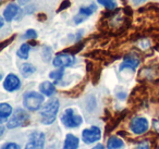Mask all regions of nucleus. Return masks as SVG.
I'll list each match as a JSON object with an SVG mask.
<instances>
[{
    "label": "nucleus",
    "mask_w": 159,
    "mask_h": 149,
    "mask_svg": "<svg viewBox=\"0 0 159 149\" xmlns=\"http://www.w3.org/2000/svg\"><path fill=\"white\" fill-rule=\"evenodd\" d=\"M58 110H59V100L57 98H52L48 102H46V105L40 110V121L43 124L49 125L55 122Z\"/></svg>",
    "instance_id": "nucleus-1"
},
{
    "label": "nucleus",
    "mask_w": 159,
    "mask_h": 149,
    "mask_svg": "<svg viewBox=\"0 0 159 149\" xmlns=\"http://www.w3.org/2000/svg\"><path fill=\"white\" fill-rule=\"evenodd\" d=\"M44 102V96L37 92H27L23 96V105L29 111H36Z\"/></svg>",
    "instance_id": "nucleus-2"
},
{
    "label": "nucleus",
    "mask_w": 159,
    "mask_h": 149,
    "mask_svg": "<svg viewBox=\"0 0 159 149\" xmlns=\"http://www.w3.org/2000/svg\"><path fill=\"white\" fill-rule=\"evenodd\" d=\"M61 122L62 124L66 127H70V129H74V127H77L82 124L83 119L80 114H76L74 112V110L69 108V109H66L64 112L61 115Z\"/></svg>",
    "instance_id": "nucleus-3"
},
{
    "label": "nucleus",
    "mask_w": 159,
    "mask_h": 149,
    "mask_svg": "<svg viewBox=\"0 0 159 149\" xmlns=\"http://www.w3.org/2000/svg\"><path fill=\"white\" fill-rule=\"evenodd\" d=\"M30 121V115L26 111H24L23 109H16V112L13 113L12 118L8 121L7 127L8 129H16V127L24 126L29 123Z\"/></svg>",
    "instance_id": "nucleus-4"
},
{
    "label": "nucleus",
    "mask_w": 159,
    "mask_h": 149,
    "mask_svg": "<svg viewBox=\"0 0 159 149\" xmlns=\"http://www.w3.org/2000/svg\"><path fill=\"white\" fill-rule=\"evenodd\" d=\"M130 129L132 133L135 135H142V134L146 133L149 129V122L146 118L143 116H136L133 118L130 123Z\"/></svg>",
    "instance_id": "nucleus-5"
},
{
    "label": "nucleus",
    "mask_w": 159,
    "mask_h": 149,
    "mask_svg": "<svg viewBox=\"0 0 159 149\" xmlns=\"http://www.w3.org/2000/svg\"><path fill=\"white\" fill-rule=\"evenodd\" d=\"M44 145L45 134L43 132L35 131L29 136V142L25 146V149H44Z\"/></svg>",
    "instance_id": "nucleus-6"
},
{
    "label": "nucleus",
    "mask_w": 159,
    "mask_h": 149,
    "mask_svg": "<svg viewBox=\"0 0 159 149\" xmlns=\"http://www.w3.org/2000/svg\"><path fill=\"white\" fill-rule=\"evenodd\" d=\"M102 137V131L99 127L92 126L82 132V139L85 144H93L100 139Z\"/></svg>",
    "instance_id": "nucleus-7"
},
{
    "label": "nucleus",
    "mask_w": 159,
    "mask_h": 149,
    "mask_svg": "<svg viewBox=\"0 0 159 149\" xmlns=\"http://www.w3.org/2000/svg\"><path fill=\"white\" fill-rule=\"evenodd\" d=\"M52 63L56 68H66V66H71L75 63V58L71 53H59L55 57Z\"/></svg>",
    "instance_id": "nucleus-8"
},
{
    "label": "nucleus",
    "mask_w": 159,
    "mask_h": 149,
    "mask_svg": "<svg viewBox=\"0 0 159 149\" xmlns=\"http://www.w3.org/2000/svg\"><path fill=\"white\" fill-rule=\"evenodd\" d=\"M139 57L136 56L135 53H130V55H126L123 58V62L120 65V71H123L125 69H130V70H135L137 66L139 65Z\"/></svg>",
    "instance_id": "nucleus-9"
},
{
    "label": "nucleus",
    "mask_w": 159,
    "mask_h": 149,
    "mask_svg": "<svg viewBox=\"0 0 159 149\" xmlns=\"http://www.w3.org/2000/svg\"><path fill=\"white\" fill-rule=\"evenodd\" d=\"M21 86V81L16 74H9L3 81V87L7 92L18 90Z\"/></svg>",
    "instance_id": "nucleus-10"
},
{
    "label": "nucleus",
    "mask_w": 159,
    "mask_h": 149,
    "mask_svg": "<svg viewBox=\"0 0 159 149\" xmlns=\"http://www.w3.org/2000/svg\"><path fill=\"white\" fill-rule=\"evenodd\" d=\"M19 11H20V9L16 3H10L6 7L5 11H3V18L8 22H11L16 16V14L19 13Z\"/></svg>",
    "instance_id": "nucleus-11"
},
{
    "label": "nucleus",
    "mask_w": 159,
    "mask_h": 149,
    "mask_svg": "<svg viewBox=\"0 0 159 149\" xmlns=\"http://www.w3.org/2000/svg\"><path fill=\"white\" fill-rule=\"evenodd\" d=\"M80 139L73 134H68L64 140V145L62 149H77L79 148Z\"/></svg>",
    "instance_id": "nucleus-12"
},
{
    "label": "nucleus",
    "mask_w": 159,
    "mask_h": 149,
    "mask_svg": "<svg viewBox=\"0 0 159 149\" xmlns=\"http://www.w3.org/2000/svg\"><path fill=\"white\" fill-rule=\"evenodd\" d=\"M39 90L45 96H52L56 93V87L50 82H44L39 85Z\"/></svg>",
    "instance_id": "nucleus-13"
},
{
    "label": "nucleus",
    "mask_w": 159,
    "mask_h": 149,
    "mask_svg": "<svg viewBox=\"0 0 159 149\" xmlns=\"http://www.w3.org/2000/svg\"><path fill=\"white\" fill-rule=\"evenodd\" d=\"M12 113V107L8 103H1L0 105V120L1 123H3Z\"/></svg>",
    "instance_id": "nucleus-14"
},
{
    "label": "nucleus",
    "mask_w": 159,
    "mask_h": 149,
    "mask_svg": "<svg viewBox=\"0 0 159 149\" xmlns=\"http://www.w3.org/2000/svg\"><path fill=\"white\" fill-rule=\"evenodd\" d=\"M123 145H124L123 140L120 139L117 136H111L107 140V148L108 149H120L123 147Z\"/></svg>",
    "instance_id": "nucleus-15"
},
{
    "label": "nucleus",
    "mask_w": 159,
    "mask_h": 149,
    "mask_svg": "<svg viewBox=\"0 0 159 149\" xmlns=\"http://www.w3.org/2000/svg\"><path fill=\"white\" fill-rule=\"evenodd\" d=\"M20 71H21V73H22L23 76L29 77L30 75H32L33 73H35L36 68L31 63H23L20 68Z\"/></svg>",
    "instance_id": "nucleus-16"
},
{
    "label": "nucleus",
    "mask_w": 159,
    "mask_h": 149,
    "mask_svg": "<svg viewBox=\"0 0 159 149\" xmlns=\"http://www.w3.org/2000/svg\"><path fill=\"white\" fill-rule=\"evenodd\" d=\"M30 50H31V45L23 44V45H21V47L19 48L16 55H18V57L21 58V59H27V58H29Z\"/></svg>",
    "instance_id": "nucleus-17"
},
{
    "label": "nucleus",
    "mask_w": 159,
    "mask_h": 149,
    "mask_svg": "<svg viewBox=\"0 0 159 149\" xmlns=\"http://www.w3.org/2000/svg\"><path fill=\"white\" fill-rule=\"evenodd\" d=\"M85 46V43L84 42H79L74 45V46L70 47V48L66 49L63 50V52H66V53H71V55H74V53H77L79 51H81Z\"/></svg>",
    "instance_id": "nucleus-18"
},
{
    "label": "nucleus",
    "mask_w": 159,
    "mask_h": 149,
    "mask_svg": "<svg viewBox=\"0 0 159 149\" xmlns=\"http://www.w3.org/2000/svg\"><path fill=\"white\" fill-rule=\"evenodd\" d=\"M95 11H96V6L93 3V5L89 6V7H81L79 10V13L87 18V16H89L91 14H93Z\"/></svg>",
    "instance_id": "nucleus-19"
},
{
    "label": "nucleus",
    "mask_w": 159,
    "mask_h": 149,
    "mask_svg": "<svg viewBox=\"0 0 159 149\" xmlns=\"http://www.w3.org/2000/svg\"><path fill=\"white\" fill-rule=\"evenodd\" d=\"M97 2L104 6L108 10H115L117 8V1L116 0H97Z\"/></svg>",
    "instance_id": "nucleus-20"
},
{
    "label": "nucleus",
    "mask_w": 159,
    "mask_h": 149,
    "mask_svg": "<svg viewBox=\"0 0 159 149\" xmlns=\"http://www.w3.org/2000/svg\"><path fill=\"white\" fill-rule=\"evenodd\" d=\"M62 76H63V69L62 68L58 69V70H56V71H52V72H50V74H49V77L56 82L60 81V79H62Z\"/></svg>",
    "instance_id": "nucleus-21"
},
{
    "label": "nucleus",
    "mask_w": 159,
    "mask_h": 149,
    "mask_svg": "<svg viewBox=\"0 0 159 149\" xmlns=\"http://www.w3.org/2000/svg\"><path fill=\"white\" fill-rule=\"evenodd\" d=\"M36 37H37V33L35 29H27L26 33L23 35V38H26V39H35Z\"/></svg>",
    "instance_id": "nucleus-22"
},
{
    "label": "nucleus",
    "mask_w": 159,
    "mask_h": 149,
    "mask_svg": "<svg viewBox=\"0 0 159 149\" xmlns=\"http://www.w3.org/2000/svg\"><path fill=\"white\" fill-rule=\"evenodd\" d=\"M1 149H20V146L16 142H6L2 145Z\"/></svg>",
    "instance_id": "nucleus-23"
},
{
    "label": "nucleus",
    "mask_w": 159,
    "mask_h": 149,
    "mask_svg": "<svg viewBox=\"0 0 159 149\" xmlns=\"http://www.w3.org/2000/svg\"><path fill=\"white\" fill-rule=\"evenodd\" d=\"M71 6V2H70V0H63L61 2V5L59 6V8H58L57 12H60V11H63V10L68 9L69 7Z\"/></svg>",
    "instance_id": "nucleus-24"
},
{
    "label": "nucleus",
    "mask_w": 159,
    "mask_h": 149,
    "mask_svg": "<svg viewBox=\"0 0 159 149\" xmlns=\"http://www.w3.org/2000/svg\"><path fill=\"white\" fill-rule=\"evenodd\" d=\"M86 19V16H82V14H77V16H74V19H73V21H74V23L75 24H80L81 22H83V21Z\"/></svg>",
    "instance_id": "nucleus-25"
},
{
    "label": "nucleus",
    "mask_w": 159,
    "mask_h": 149,
    "mask_svg": "<svg viewBox=\"0 0 159 149\" xmlns=\"http://www.w3.org/2000/svg\"><path fill=\"white\" fill-rule=\"evenodd\" d=\"M135 149H150V148H149V144H148V142H139Z\"/></svg>",
    "instance_id": "nucleus-26"
},
{
    "label": "nucleus",
    "mask_w": 159,
    "mask_h": 149,
    "mask_svg": "<svg viewBox=\"0 0 159 149\" xmlns=\"http://www.w3.org/2000/svg\"><path fill=\"white\" fill-rule=\"evenodd\" d=\"M14 38H16V35H13V36H11V37L9 38V39H7V40H5V42H2L1 43V49H3L6 46H7L8 44H11L12 43V40H14Z\"/></svg>",
    "instance_id": "nucleus-27"
},
{
    "label": "nucleus",
    "mask_w": 159,
    "mask_h": 149,
    "mask_svg": "<svg viewBox=\"0 0 159 149\" xmlns=\"http://www.w3.org/2000/svg\"><path fill=\"white\" fill-rule=\"evenodd\" d=\"M123 11H124V13H125L126 16H132V9H131L130 7H125L123 9Z\"/></svg>",
    "instance_id": "nucleus-28"
},
{
    "label": "nucleus",
    "mask_w": 159,
    "mask_h": 149,
    "mask_svg": "<svg viewBox=\"0 0 159 149\" xmlns=\"http://www.w3.org/2000/svg\"><path fill=\"white\" fill-rule=\"evenodd\" d=\"M154 127H155V129L157 131V133L159 134V118L157 119V120L154 121Z\"/></svg>",
    "instance_id": "nucleus-29"
},
{
    "label": "nucleus",
    "mask_w": 159,
    "mask_h": 149,
    "mask_svg": "<svg viewBox=\"0 0 159 149\" xmlns=\"http://www.w3.org/2000/svg\"><path fill=\"white\" fill-rule=\"evenodd\" d=\"M146 0H133V5L134 6H139L141 3H143Z\"/></svg>",
    "instance_id": "nucleus-30"
},
{
    "label": "nucleus",
    "mask_w": 159,
    "mask_h": 149,
    "mask_svg": "<svg viewBox=\"0 0 159 149\" xmlns=\"http://www.w3.org/2000/svg\"><path fill=\"white\" fill-rule=\"evenodd\" d=\"M92 149H105V147H104V145H102V144H98V145H96L94 148H92Z\"/></svg>",
    "instance_id": "nucleus-31"
},
{
    "label": "nucleus",
    "mask_w": 159,
    "mask_h": 149,
    "mask_svg": "<svg viewBox=\"0 0 159 149\" xmlns=\"http://www.w3.org/2000/svg\"><path fill=\"white\" fill-rule=\"evenodd\" d=\"M29 1L30 0H18V2L20 3V5H26Z\"/></svg>",
    "instance_id": "nucleus-32"
},
{
    "label": "nucleus",
    "mask_w": 159,
    "mask_h": 149,
    "mask_svg": "<svg viewBox=\"0 0 159 149\" xmlns=\"http://www.w3.org/2000/svg\"><path fill=\"white\" fill-rule=\"evenodd\" d=\"M157 149H159V147H158V148H157Z\"/></svg>",
    "instance_id": "nucleus-33"
}]
</instances>
